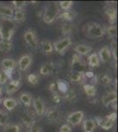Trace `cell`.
I'll use <instances>...</instances> for the list:
<instances>
[{
    "instance_id": "obj_1",
    "label": "cell",
    "mask_w": 118,
    "mask_h": 132,
    "mask_svg": "<svg viewBox=\"0 0 118 132\" xmlns=\"http://www.w3.org/2000/svg\"><path fill=\"white\" fill-rule=\"evenodd\" d=\"M15 30L16 23L11 18L0 19V38L1 40H12Z\"/></svg>"
},
{
    "instance_id": "obj_2",
    "label": "cell",
    "mask_w": 118,
    "mask_h": 132,
    "mask_svg": "<svg viewBox=\"0 0 118 132\" xmlns=\"http://www.w3.org/2000/svg\"><path fill=\"white\" fill-rule=\"evenodd\" d=\"M59 13H60V9H59L58 5H57V3L49 4L44 10L42 20H43L44 23L49 25L57 20Z\"/></svg>"
},
{
    "instance_id": "obj_3",
    "label": "cell",
    "mask_w": 118,
    "mask_h": 132,
    "mask_svg": "<svg viewBox=\"0 0 118 132\" xmlns=\"http://www.w3.org/2000/svg\"><path fill=\"white\" fill-rule=\"evenodd\" d=\"M85 31L88 37L93 38V39L101 38L105 35V28L100 24L96 22L87 23Z\"/></svg>"
},
{
    "instance_id": "obj_4",
    "label": "cell",
    "mask_w": 118,
    "mask_h": 132,
    "mask_svg": "<svg viewBox=\"0 0 118 132\" xmlns=\"http://www.w3.org/2000/svg\"><path fill=\"white\" fill-rule=\"evenodd\" d=\"M116 117H117L116 113L113 112L110 114H108V116H106L105 117H100V116L95 117L94 121H95V122L101 129H105V130H109V129L113 128L115 121H116Z\"/></svg>"
},
{
    "instance_id": "obj_5",
    "label": "cell",
    "mask_w": 118,
    "mask_h": 132,
    "mask_svg": "<svg viewBox=\"0 0 118 132\" xmlns=\"http://www.w3.org/2000/svg\"><path fill=\"white\" fill-rule=\"evenodd\" d=\"M72 39H70L69 36H66V37L56 41L54 43H53V48H54L57 53H59V54H61V55H64L65 50L72 45Z\"/></svg>"
},
{
    "instance_id": "obj_6",
    "label": "cell",
    "mask_w": 118,
    "mask_h": 132,
    "mask_svg": "<svg viewBox=\"0 0 118 132\" xmlns=\"http://www.w3.org/2000/svg\"><path fill=\"white\" fill-rule=\"evenodd\" d=\"M85 114L83 111L78 110V111H74L68 116L67 117V124H69L70 127H76L82 122Z\"/></svg>"
},
{
    "instance_id": "obj_7",
    "label": "cell",
    "mask_w": 118,
    "mask_h": 132,
    "mask_svg": "<svg viewBox=\"0 0 118 132\" xmlns=\"http://www.w3.org/2000/svg\"><path fill=\"white\" fill-rule=\"evenodd\" d=\"M24 40L26 42V43L28 45L30 48H38V40H37V36H36L35 32L33 29L29 28L25 32L24 34Z\"/></svg>"
},
{
    "instance_id": "obj_8",
    "label": "cell",
    "mask_w": 118,
    "mask_h": 132,
    "mask_svg": "<svg viewBox=\"0 0 118 132\" xmlns=\"http://www.w3.org/2000/svg\"><path fill=\"white\" fill-rule=\"evenodd\" d=\"M1 65H2V68L4 71L7 74L8 78L9 79L11 80L12 79V72L14 71V69L16 68V61L12 58H5L1 63Z\"/></svg>"
},
{
    "instance_id": "obj_9",
    "label": "cell",
    "mask_w": 118,
    "mask_h": 132,
    "mask_svg": "<svg viewBox=\"0 0 118 132\" xmlns=\"http://www.w3.org/2000/svg\"><path fill=\"white\" fill-rule=\"evenodd\" d=\"M70 66H72V69L73 71H78L84 73V70L85 68V63L82 60L80 56L75 54L72 56V63H70Z\"/></svg>"
},
{
    "instance_id": "obj_10",
    "label": "cell",
    "mask_w": 118,
    "mask_h": 132,
    "mask_svg": "<svg viewBox=\"0 0 118 132\" xmlns=\"http://www.w3.org/2000/svg\"><path fill=\"white\" fill-rule=\"evenodd\" d=\"M34 107V109L36 113V114L39 116H42L46 113V107H45L44 101L41 99L40 97H36L33 99V103H32Z\"/></svg>"
},
{
    "instance_id": "obj_11",
    "label": "cell",
    "mask_w": 118,
    "mask_h": 132,
    "mask_svg": "<svg viewBox=\"0 0 118 132\" xmlns=\"http://www.w3.org/2000/svg\"><path fill=\"white\" fill-rule=\"evenodd\" d=\"M20 87V81L19 79H11L5 84V91L8 95H12L16 93Z\"/></svg>"
},
{
    "instance_id": "obj_12",
    "label": "cell",
    "mask_w": 118,
    "mask_h": 132,
    "mask_svg": "<svg viewBox=\"0 0 118 132\" xmlns=\"http://www.w3.org/2000/svg\"><path fill=\"white\" fill-rule=\"evenodd\" d=\"M32 62H33V58L30 55H24L20 58L18 62V67L19 70L21 71H25L31 66Z\"/></svg>"
},
{
    "instance_id": "obj_13",
    "label": "cell",
    "mask_w": 118,
    "mask_h": 132,
    "mask_svg": "<svg viewBox=\"0 0 118 132\" xmlns=\"http://www.w3.org/2000/svg\"><path fill=\"white\" fill-rule=\"evenodd\" d=\"M97 55L100 61H101L102 63H108L112 57V50L108 46H104L99 50Z\"/></svg>"
},
{
    "instance_id": "obj_14",
    "label": "cell",
    "mask_w": 118,
    "mask_h": 132,
    "mask_svg": "<svg viewBox=\"0 0 118 132\" xmlns=\"http://www.w3.org/2000/svg\"><path fill=\"white\" fill-rule=\"evenodd\" d=\"M116 100H117L116 92L112 91V92H108L107 93H105L101 98V102L105 107H109V105L115 103Z\"/></svg>"
},
{
    "instance_id": "obj_15",
    "label": "cell",
    "mask_w": 118,
    "mask_h": 132,
    "mask_svg": "<svg viewBox=\"0 0 118 132\" xmlns=\"http://www.w3.org/2000/svg\"><path fill=\"white\" fill-rule=\"evenodd\" d=\"M45 114H46L47 119L51 122H57V121L61 118V112H60V110L57 108H50V109L48 110V111L46 110Z\"/></svg>"
},
{
    "instance_id": "obj_16",
    "label": "cell",
    "mask_w": 118,
    "mask_h": 132,
    "mask_svg": "<svg viewBox=\"0 0 118 132\" xmlns=\"http://www.w3.org/2000/svg\"><path fill=\"white\" fill-rule=\"evenodd\" d=\"M74 50H75V52L77 53V55L82 56H86V55H88L89 53L93 50V48L89 45H86V44L79 43L74 47Z\"/></svg>"
},
{
    "instance_id": "obj_17",
    "label": "cell",
    "mask_w": 118,
    "mask_h": 132,
    "mask_svg": "<svg viewBox=\"0 0 118 132\" xmlns=\"http://www.w3.org/2000/svg\"><path fill=\"white\" fill-rule=\"evenodd\" d=\"M14 9L11 5H0V16L3 18H11L13 17Z\"/></svg>"
},
{
    "instance_id": "obj_18",
    "label": "cell",
    "mask_w": 118,
    "mask_h": 132,
    "mask_svg": "<svg viewBox=\"0 0 118 132\" xmlns=\"http://www.w3.org/2000/svg\"><path fill=\"white\" fill-rule=\"evenodd\" d=\"M2 104L8 111H12L18 106V101L13 99V98H5V99L3 100Z\"/></svg>"
},
{
    "instance_id": "obj_19",
    "label": "cell",
    "mask_w": 118,
    "mask_h": 132,
    "mask_svg": "<svg viewBox=\"0 0 118 132\" xmlns=\"http://www.w3.org/2000/svg\"><path fill=\"white\" fill-rule=\"evenodd\" d=\"M116 9L114 7H107L105 8V14L108 19V21L111 25H114L116 20Z\"/></svg>"
},
{
    "instance_id": "obj_20",
    "label": "cell",
    "mask_w": 118,
    "mask_h": 132,
    "mask_svg": "<svg viewBox=\"0 0 118 132\" xmlns=\"http://www.w3.org/2000/svg\"><path fill=\"white\" fill-rule=\"evenodd\" d=\"M96 129V122L93 119H86L83 122L84 132H94Z\"/></svg>"
},
{
    "instance_id": "obj_21",
    "label": "cell",
    "mask_w": 118,
    "mask_h": 132,
    "mask_svg": "<svg viewBox=\"0 0 118 132\" xmlns=\"http://www.w3.org/2000/svg\"><path fill=\"white\" fill-rule=\"evenodd\" d=\"M61 31L63 33V35L69 36L70 35L76 33L77 31V27L74 24H63V26L61 27Z\"/></svg>"
},
{
    "instance_id": "obj_22",
    "label": "cell",
    "mask_w": 118,
    "mask_h": 132,
    "mask_svg": "<svg viewBox=\"0 0 118 132\" xmlns=\"http://www.w3.org/2000/svg\"><path fill=\"white\" fill-rule=\"evenodd\" d=\"M85 72H78V71H70L69 74V79L72 83H79L85 78Z\"/></svg>"
},
{
    "instance_id": "obj_23",
    "label": "cell",
    "mask_w": 118,
    "mask_h": 132,
    "mask_svg": "<svg viewBox=\"0 0 118 132\" xmlns=\"http://www.w3.org/2000/svg\"><path fill=\"white\" fill-rule=\"evenodd\" d=\"M15 23H22L26 20V12L24 9L14 10L13 19Z\"/></svg>"
},
{
    "instance_id": "obj_24",
    "label": "cell",
    "mask_w": 118,
    "mask_h": 132,
    "mask_svg": "<svg viewBox=\"0 0 118 132\" xmlns=\"http://www.w3.org/2000/svg\"><path fill=\"white\" fill-rule=\"evenodd\" d=\"M33 96L29 93H22L20 94V101L22 102L26 107H30L33 103Z\"/></svg>"
},
{
    "instance_id": "obj_25",
    "label": "cell",
    "mask_w": 118,
    "mask_h": 132,
    "mask_svg": "<svg viewBox=\"0 0 118 132\" xmlns=\"http://www.w3.org/2000/svg\"><path fill=\"white\" fill-rule=\"evenodd\" d=\"M76 12H74V11H64V12H60L58 17L61 20H64L65 21H72L73 20L75 19V17H76Z\"/></svg>"
},
{
    "instance_id": "obj_26",
    "label": "cell",
    "mask_w": 118,
    "mask_h": 132,
    "mask_svg": "<svg viewBox=\"0 0 118 132\" xmlns=\"http://www.w3.org/2000/svg\"><path fill=\"white\" fill-rule=\"evenodd\" d=\"M54 65L50 63H44L43 65H42L40 69V74L42 76H49L50 75L52 72H54Z\"/></svg>"
},
{
    "instance_id": "obj_27",
    "label": "cell",
    "mask_w": 118,
    "mask_h": 132,
    "mask_svg": "<svg viewBox=\"0 0 118 132\" xmlns=\"http://www.w3.org/2000/svg\"><path fill=\"white\" fill-rule=\"evenodd\" d=\"M87 62H88V65L91 67H99L100 64V61L99 59V56L97 55V53H92L88 56L87 58Z\"/></svg>"
},
{
    "instance_id": "obj_28",
    "label": "cell",
    "mask_w": 118,
    "mask_h": 132,
    "mask_svg": "<svg viewBox=\"0 0 118 132\" xmlns=\"http://www.w3.org/2000/svg\"><path fill=\"white\" fill-rule=\"evenodd\" d=\"M41 48H42V51L46 54H51L53 52V43L51 42L48 41V40H43L41 42Z\"/></svg>"
},
{
    "instance_id": "obj_29",
    "label": "cell",
    "mask_w": 118,
    "mask_h": 132,
    "mask_svg": "<svg viewBox=\"0 0 118 132\" xmlns=\"http://www.w3.org/2000/svg\"><path fill=\"white\" fill-rule=\"evenodd\" d=\"M83 90L85 92V93L87 95L88 97H93L96 95V93H97V90H96L95 86L91 84H85L83 86Z\"/></svg>"
},
{
    "instance_id": "obj_30",
    "label": "cell",
    "mask_w": 118,
    "mask_h": 132,
    "mask_svg": "<svg viewBox=\"0 0 118 132\" xmlns=\"http://www.w3.org/2000/svg\"><path fill=\"white\" fill-rule=\"evenodd\" d=\"M12 48V40H0V50L4 52H9Z\"/></svg>"
},
{
    "instance_id": "obj_31",
    "label": "cell",
    "mask_w": 118,
    "mask_h": 132,
    "mask_svg": "<svg viewBox=\"0 0 118 132\" xmlns=\"http://www.w3.org/2000/svg\"><path fill=\"white\" fill-rule=\"evenodd\" d=\"M21 122L27 129H29L31 125L35 122V120H34V116H32L31 114H26L21 117Z\"/></svg>"
},
{
    "instance_id": "obj_32",
    "label": "cell",
    "mask_w": 118,
    "mask_h": 132,
    "mask_svg": "<svg viewBox=\"0 0 118 132\" xmlns=\"http://www.w3.org/2000/svg\"><path fill=\"white\" fill-rule=\"evenodd\" d=\"M21 127L20 124H11L8 123L4 127V132H20Z\"/></svg>"
},
{
    "instance_id": "obj_33",
    "label": "cell",
    "mask_w": 118,
    "mask_h": 132,
    "mask_svg": "<svg viewBox=\"0 0 118 132\" xmlns=\"http://www.w3.org/2000/svg\"><path fill=\"white\" fill-rule=\"evenodd\" d=\"M105 34H107L108 37H110V38L115 37L116 35H117V28H116V27H115V25L109 26V27H108L106 29H105Z\"/></svg>"
},
{
    "instance_id": "obj_34",
    "label": "cell",
    "mask_w": 118,
    "mask_h": 132,
    "mask_svg": "<svg viewBox=\"0 0 118 132\" xmlns=\"http://www.w3.org/2000/svg\"><path fill=\"white\" fill-rule=\"evenodd\" d=\"M64 98L67 101L69 102H72L75 101L77 100V93L74 90H68L65 93V95H64Z\"/></svg>"
},
{
    "instance_id": "obj_35",
    "label": "cell",
    "mask_w": 118,
    "mask_h": 132,
    "mask_svg": "<svg viewBox=\"0 0 118 132\" xmlns=\"http://www.w3.org/2000/svg\"><path fill=\"white\" fill-rule=\"evenodd\" d=\"M73 5V2L72 1H60L58 4L59 9L63 11H69Z\"/></svg>"
},
{
    "instance_id": "obj_36",
    "label": "cell",
    "mask_w": 118,
    "mask_h": 132,
    "mask_svg": "<svg viewBox=\"0 0 118 132\" xmlns=\"http://www.w3.org/2000/svg\"><path fill=\"white\" fill-rule=\"evenodd\" d=\"M57 88H58V92H61L63 93H65L68 91V85L64 80H57Z\"/></svg>"
},
{
    "instance_id": "obj_37",
    "label": "cell",
    "mask_w": 118,
    "mask_h": 132,
    "mask_svg": "<svg viewBox=\"0 0 118 132\" xmlns=\"http://www.w3.org/2000/svg\"><path fill=\"white\" fill-rule=\"evenodd\" d=\"M27 81H28L29 84L33 85V86H35V85H37L38 82H39V76L37 75V74H29L28 76H27Z\"/></svg>"
},
{
    "instance_id": "obj_38",
    "label": "cell",
    "mask_w": 118,
    "mask_h": 132,
    "mask_svg": "<svg viewBox=\"0 0 118 132\" xmlns=\"http://www.w3.org/2000/svg\"><path fill=\"white\" fill-rule=\"evenodd\" d=\"M100 81L102 85H104V86H109V85L112 83V78L109 75H108V74H104V75H102L100 77Z\"/></svg>"
},
{
    "instance_id": "obj_39",
    "label": "cell",
    "mask_w": 118,
    "mask_h": 132,
    "mask_svg": "<svg viewBox=\"0 0 118 132\" xmlns=\"http://www.w3.org/2000/svg\"><path fill=\"white\" fill-rule=\"evenodd\" d=\"M12 6L15 8V10L24 9V7L27 5V2L26 1H12Z\"/></svg>"
},
{
    "instance_id": "obj_40",
    "label": "cell",
    "mask_w": 118,
    "mask_h": 132,
    "mask_svg": "<svg viewBox=\"0 0 118 132\" xmlns=\"http://www.w3.org/2000/svg\"><path fill=\"white\" fill-rule=\"evenodd\" d=\"M9 80L10 79H9V78H8L7 74L4 71H0V86L5 85Z\"/></svg>"
},
{
    "instance_id": "obj_41",
    "label": "cell",
    "mask_w": 118,
    "mask_h": 132,
    "mask_svg": "<svg viewBox=\"0 0 118 132\" xmlns=\"http://www.w3.org/2000/svg\"><path fill=\"white\" fill-rule=\"evenodd\" d=\"M8 122H9V116H8L7 113L5 111L3 116H2L1 119H0V126L1 127L6 126V125L8 124Z\"/></svg>"
},
{
    "instance_id": "obj_42",
    "label": "cell",
    "mask_w": 118,
    "mask_h": 132,
    "mask_svg": "<svg viewBox=\"0 0 118 132\" xmlns=\"http://www.w3.org/2000/svg\"><path fill=\"white\" fill-rule=\"evenodd\" d=\"M28 132H42V128L41 127L40 124H37L35 122L31 125V127L29 128Z\"/></svg>"
},
{
    "instance_id": "obj_43",
    "label": "cell",
    "mask_w": 118,
    "mask_h": 132,
    "mask_svg": "<svg viewBox=\"0 0 118 132\" xmlns=\"http://www.w3.org/2000/svg\"><path fill=\"white\" fill-rule=\"evenodd\" d=\"M49 90L52 93H58V88H57V82H51L49 86Z\"/></svg>"
},
{
    "instance_id": "obj_44",
    "label": "cell",
    "mask_w": 118,
    "mask_h": 132,
    "mask_svg": "<svg viewBox=\"0 0 118 132\" xmlns=\"http://www.w3.org/2000/svg\"><path fill=\"white\" fill-rule=\"evenodd\" d=\"M72 129L69 124H63L59 129V132H72Z\"/></svg>"
},
{
    "instance_id": "obj_45",
    "label": "cell",
    "mask_w": 118,
    "mask_h": 132,
    "mask_svg": "<svg viewBox=\"0 0 118 132\" xmlns=\"http://www.w3.org/2000/svg\"><path fill=\"white\" fill-rule=\"evenodd\" d=\"M52 101L55 102V103L58 104L61 101V96L58 94V93H52Z\"/></svg>"
},
{
    "instance_id": "obj_46",
    "label": "cell",
    "mask_w": 118,
    "mask_h": 132,
    "mask_svg": "<svg viewBox=\"0 0 118 132\" xmlns=\"http://www.w3.org/2000/svg\"><path fill=\"white\" fill-rule=\"evenodd\" d=\"M85 78H94V74L92 71H88V72H85Z\"/></svg>"
},
{
    "instance_id": "obj_47",
    "label": "cell",
    "mask_w": 118,
    "mask_h": 132,
    "mask_svg": "<svg viewBox=\"0 0 118 132\" xmlns=\"http://www.w3.org/2000/svg\"><path fill=\"white\" fill-rule=\"evenodd\" d=\"M4 93V88L2 86H0V97H2V94Z\"/></svg>"
},
{
    "instance_id": "obj_48",
    "label": "cell",
    "mask_w": 118,
    "mask_h": 132,
    "mask_svg": "<svg viewBox=\"0 0 118 132\" xmlns=\"http://www.w3.org/2000/svg\"><path fill=\"white\" fill-rule=\"evenodd\" d=\"M4 113H5V111H4V110H0V119H1V117L3 116Z\"/></svg>"
},
{
    "instance_id": "obj_49",
    "label": "cell",
    "mask_w": 118,
    "mask_h": 132,
    "mask_svg": "<svg viewBox=\"0 0 118 132\" xmlns=\"http://www.w3.org/2000/svg\"><path fill=\"white\" fill-rule=\"evenodd\" d=\"M3 100H4V99H2V97H0V105H1L2 102H3Z\"/></svg>"
}]
</instances>
